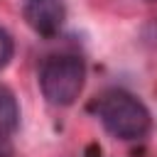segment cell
I'll list each match as a JSON object with an SVG mask.
<instances>
[{
    "mask_svg": "<svg viewBox=\"0 0 157 157\" xmlns=\"http://www.w3.org/2000/svg\"><path fill=\"white\" fill-rule=\"evenodd\" d=\"M98 118L105 130L118 140H137L147 135L152 120L150 110L128 91H108L96 103Z\"/></svg>",
    "mask_w": 157,
    "mask_h": 157,
    "instance_id": "cell-1",
    "label": "cell"
},
{
    "mask_svg": "<svg viewBox=\"0 0 157 157\" xmlns=\"http://www.w3.org/2000/svg\"><path fill=\"white\" fill-rule=\"evenodd\" d=\"M17 123H20L17 98L7 86H0V137H7L10 132H15Z\"/></svg>",
    "mask_w": 157,
    "mask_h": 157,
    "instance_id": "cell-4",
    "label": "cell"
},
{
    "mask_svg": "<svg viewBox=\"0 0 157 157\" xmlns=\"http://www.w3.org/2000/svg\"><path fill=\"white\" fill-rule=\"evenodd\" d=\"M0 157H12V147H10L7 137H0Z\"/></svg>",
    "mask_w": 157,
    "mask_h": 157,
    "instance_id": "cell-6",
    "label": "cell"
},
{
    "mask_svg": "<svg viewBox=\"0 0 157 157\" xmlns=\"http://www.w3.org/2000/svg\"><path fill=\"white\" fill-rule=\"evenodd\" d=\"M86 81V66L74 54L49 56L39 71V88L52 105H71Z\"/></svg>",
    "mask_w": 157,
    "mask_h": 157,
    "instance_id": "cell-2",
    "label": "cell"
},
{
    "mask_svg": "<svg viewBox=\"0 0 157 157\" xmlns=\"http://www.w3.org/2000/svg\"><path fill=\"white\" fill-rule=\"evenodd\" d=\"M12 52H15L12 37H10L5 29H0V69H5V66L10 64V59H12Z\"/></svg>",
    "mask_w": 157,
    "mask_h": 157,
    "instance_id": "cell-5",
    "label": "cell"
},
{
    "mask_svg": "<svg viewBox=\"0 0 157 157\" xmlns=\"http://www.w3.org/2000/svg\"><path fill=\"white\" fill-rule=\"evenodd\" d=\"M64 17H66V10L59 0H27L25 5L27 25L42 37L56 34L64 25Z\"/></svg>",
    "mask_w": 157,
    "mask_h": 157,
    "instance_id": "cell-3",
    "label": "cell"
}]
</instances>
